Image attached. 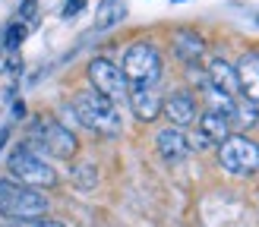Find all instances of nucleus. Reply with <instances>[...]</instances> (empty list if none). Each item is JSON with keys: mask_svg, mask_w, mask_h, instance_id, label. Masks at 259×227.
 I'll return each mask as SVG.
<instances>
[{"mask_svg": "<svg viewBox=\"0 0 259 227\" xmlns=\"http://www.w3.org/2000/svg\"><path fill=\"white\" fill-rule=\"evenodd\" d=\"M48 211L51 202L45 193L13 180H0V214L7 221H41Z\"/></svg>", "mask_w": 259, "mask_h": 227, "instance_id": "f257e3e1", "label": "nucleus"}, {"mask_svg": "<svg viewBox=\"0 0 259 227\" xmlns=\"http://www.w3.org/2000/svg\"><path fill=\"white\" fill-rule=\"evenodd\" d=\"M73 114L85 130H92L98 136H117L120 133V114L114 107V101L105 95H98L95 88H85L73 98Z\"/></svg>", "mask_w": 259, "mask_h": 227, "instance_id": "f03ea898", "label": "nucleus"}, {"mask_svg": "<svg viewBox=\"0 0 259 227\" xmlns=\"http://www.w3.org/2000/svg\"><path fill=\"white\" fill-rule=\"evenodd\" d=\"M7 167H10V180H19L22 186H32V189H54L57 180H60L57 171L25 142L10 151Z\"/></svg>", "mask_w": 259, "mask_h": 227, "instance_id": "7ed1b4c3", "label": "nucleus"}, {"mask_svg": "<svg viewBox=\"0 0 259 227\" xmlns=\"http://www.w3.org/2000/svg\"><path fill=\"white\" fill-rule=\"evenodd\" d=\"M29 148H41V151H48L51 158H60V161H70V158H76V151H79V139L73 136V130L70 126H63L60 120H54V117H41L35 123V130H32V136H29V142H25Z\"/></svg>", "mask_w": 259, "mask_h": 227, "instance_id": "20e7f679", "label": "nucleus"}, {"mask_svg": "<svg viewBox=\"0 0 259 227\" xmlns=\"http://www.w3.org/2000/svg\"><path fill=\"white\" fill-rule=\"evenodd\" d=\"M120 70L126 76V82H133V85H155L161 79V54H158V47L149 44V41L130 44L123 50Z\"/></svg>", "mask_w": 259, "mask_h": 227, "instance_id": "39448f33", "label": "nucleus"}, {"mask_svg": "<svg viewBox=\"0 0 259 227\" xmlns=\"http://www.w3.org/2000/svg\"><path fill=\"white\" fill-rule=\"evenodd\" d=\"M218 161L234 177H250L259 171V145L247 136H228L218 145Z\"/></svg>", "mask_w": 259, "mask_h": 227, "instance_id": "423d86ee", "label": "nucleus"}, {"mask_svg": "<svg viewBox=\"0 0 259 227\" xmlns=\"http://www.w3.org/2000/svg\"><path fill=\"white\" fill-rule=\"evenodd\" d=\"M89 82H92V88L98 95H105L108 101H120L126 95V88H130L123 70L108 57H95L89 63Z\"/></svg>", "mask_w": 259, "mask_h": 227, "instance_id": "0eeeda50", "label": "nucleus"}, {"mask_svg": "<svg viewBox=\"0 0 259 227\" xmlns=\"http://www.w3.org/2000/svg\"><path fill=\"white\" fill-rule=\"evenodd\" d=\"M155 148L167 164H180L190 155V142H187V133L177 130V126H164V130L155 133Z\"/></svg>", "mask_w": 259, "mask_h": 227, "instance_id": "6e6552de", "label": "nucleus"}, {"mask_svg": "<svg viewBox=\"0 0 259 227\" xmlns=\"http://www.w3.org/2000/svg\"><path fill=\"white\" fill-rule=\"evenodd\" d=\"M161 110H164V117L171 120V126L180 130V126H190L196 120V98L190 92H174L161 101Z\"/></svg>", "mask_w": 259, "mask_h": 227, "instance_id": "1a4fd4ad", "label": "nucleus"}, {"mask_svg": "<svg viewBox=\"0 0 259 227\" xmlns=\"http://www.w3.org/2000/svg\"><path fill=\"white\" fill-rule=\"evenodd\" d=\"M130 107L142 123H152L161 114V95L155 92V85H133L130 88Z\"/></svg>", "mask_w": 259, "mask_h": 227, "instance_id": "9d476101", "label": "nucleus"}, {"mask_svg": "<svg viewBox=\"0 0 259 227\" xmlns=\"http://www.w3.org/2000/svg\"><path fill=\"white\" fill-rule=\"evenodd\" d=\"M237 85H240V95L247 101H259V54L250 50L237 60Z\"/></svg>", "mask_w": 259, "mask_h": 227, "instance_id": "9b49d317", "label": "nucleus"}, {"mask_svg": "<svg viewBox=\"0 0 259 227\" xmlns=\"http://www.w3.org/2000/svg\"><path fill=\"white\" fill-rule=\"evenodd\" d=\"M205 79H209L212 88H218V92H225V95H237V92H240L234 63H228V60H222V57H215V60L209 63V70H205Z\"/></svg>", "mask_w": 259, "mask_h": 227, "instance_id": "f8f14e48", "label": "nucleus"}, {"mask_svg": "<svg viewBox=\"0 0 259 227\" xmlns=\"http://www.w3.org/2000/svg\"><path fill=\"white\" fill-rule=\"evenodd\" d=\"M202 50H205V44H202V38L196 35V32H190V29H180L177 35H174V54L187 63V67H193L199 57H202Z\"/></svg>", "mask_w": 259, "mask_h": 227, "instance_id": "ddd939ff", "label": "nucleus"}, {"mask_svg": "<svg viewBox=\"0 0 259 227\" xmlns=\"http://www.w3.org/2000/svg\"><path fill=\"white\" fill-rule=\"evenodd\" d=\"M199 133L209 139L212 145H222L225 139L231 136V123L222 117V114H215V110H205L199 114Z\"/></svg>", "mask_w": 259, "mask_h": 227, "instance_id": "4468645a", "label": "nucleus"}, {"mask_svg": "<svg viewBox=\"0 0 259 227\" xmlns=\"http://www.w3.org/2000/svg\"><path fill=\"white\" fill-rule=\"evenodd\" d=\"M126 16V4L123 0H101L98 4V13H95V29H111V25H117L120 19Z\"/></svg>", "mask_w": 259, "mask_h": 227, "instance_id": "2eb2a0df", "label": "nucleus"}, {"mask_svg": "<svg viewBox=\"0 0 259 227\" xmlns=\"http://www.w3.org/2000/svg\"><path fill=\"white\" fill-rule=\"evenodd\" d=\"M231 120H234L237 126H253V123L259 120L256 101H247V98H240V101H234V114H231Z\"/></svg>", "mask_w": 259, "mask_h": 227, "instance_id": "dca6fc26", "label": "nucleus"}, {"mask_svg": "<svg viewBox=\"0 0 259 227\" xmlns=\"http://www.w3.org/2000/svg\"><path fill=\"white\" fill-rule=\"evenodd\" d=\"M73 183L82 189V193H89V189H95V183H98V174H95V167L89 161H79V164H73Z\"/></svg>", "mask_w": 259, "mask_h": 227, "instance_id": "f3484780", "label": "nucleus"}, {"mask_svg": "<svg viewBox=\"0 0 259 227\" xmlns=\"http://www.w3.org/2000/svg\"><path fill=\"white\" fill-rule=\"evenodd\" d=\"M25 22H10L7 25V32H4V47L7 50H16L19 44H22V38H25Z\"/></svg>", "mask_w": 259, "mask_h": 227, "instance_id": "a211bd4d", "label": "nucleus"}, {"mask_svg": "<svg viewBox=\"0 0 259 227\" xmlns=\"http://www.w3.org/2000/svg\"><path fill=\"white\" fill-rule=\"evenodd\" d=\"M85 10V0H67L63 4V19H73L76 13H82Z\"/></svg>", "mask_w": 259, "mask_h": 227, "instance_id": "6ab92c4d", "label": "nucleus"}, {"mask_svg": "<svg viewBox=\"0 0 259 227\" xmlns=\"http://www.w3.org/2000/svg\"><path fill=\"white\" fill-rule=\"evenodd\" d=\"M19 227H63L60 221H48V218H41V221H19Z\"/></svg>", "mask_w": 259, "mask_h": 227, "instance_id": "aec40b11", "label": "nucleus"}, {"mask_svg": "<svg viewBox=\"0 0 259 227\" xmlns=\"http://www.w3.org/2000/svg\"><path fill=\"white\" fill-rule=\"evenodd\" d=\"M7 139H10V126H0V151H4V145H7Z\"/></svg>", "mask_w": 259, "mask_h": 227, "instance_id": "412c9836", "label": "nucleus"}, {"mask_svg": "<svg viewBox=\"0 0 259 227\" xmlns=\"http://www.w3.org/2000/svg\"><path fill=\"white\" fill-rule=\"evenodd\" d=\"M13 117H25V104H22V101L13 104Z\"/></svg>", "mask_w": 259, "mask_h": 227, "instance_id": "4be33fe9", "label": "nucleus"}, {"mask_svg": "<svg viewBox=\"0 0 259 227\" xmlns=\"http://www.w3.org/2000/svg\"><path fill=\"white\" fill-rule=\"evenodd\" d=\"M256 22H259V16H256Z\"/></svg>", "mask_w": 259, "mask_h": 227, "instance_id": "5701e85b", "label": "nucleus"}]
</instances>
